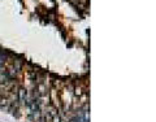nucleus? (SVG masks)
<instances>
[{"mask_svg":"<svg viewBox=\"0 0 156 122\" xmlns=\"http://www.w3.org/2000/svg\"><path fill=\"white\" fill-rule=\"evenodd\" d=\"M27 91L25 88H20L18 90V92H17V99H18V101H20L21 104H26V100H27Z\"/></svg>","mask_w":156,"mask_h":122,"instance_id":"1","label":"nucleus"}]
</instances>
